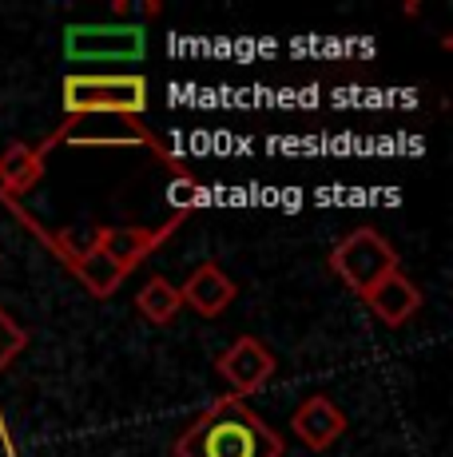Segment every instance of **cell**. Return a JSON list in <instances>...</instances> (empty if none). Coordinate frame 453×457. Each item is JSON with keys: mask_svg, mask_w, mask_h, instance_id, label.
Returning a JSON list of instances; mask_svg holds the SVG:
<instances>
[{"mask_svg": "<svg viewBox=\"0 0 453 457\" xmlns=\"http://www.w3.org/2000/svg\"><path fill=\"white\" fill-rule=\"evenodd\" d=\"M40 179H45V155L32 144H8L0 152V195L4 199L29 195Z\"/></svg>", "mask_w": 453, "mask_h": 457, "instance_id": "cell-12", "label": "cell"}, {"mask_svg": "<svg viewBox=\"0 0 453 457\" xmlns=\"http://www.w3.org/2000/svg\"><path fill=\"white\" fill-rule=\"evenodd\" d=\"M176 457H283V437L243 398H215L176 437Z\"/></svg>", "mask_w": 453, "mask_h": 457, "instance_id": "cell-1", "label": "cell"}, {"mask_svg": "<svg viewBox=\"0 0 453 457\" xmlns=\"http://www.w3.org/2000/svg\"><path fill=\"white\" fill-rule=\"evenodd\" d=\"M330 270L342 278L358 298H366L374 283H382L386 275L398 270V251L390 247V239H382L374 227H358L346 239L334 243L330 251Z\"/></svg>", "mask_w": 453, "mask_h": 457, "instance_id": "cell-5", "label": "cell"}, {"mask_svg": "<svg viewBox=\"0 0 453 457\" xmlns=\"http://www.w3.org/2000/svg\"><path fill=\"white\" fill-rule=\"evenodd\" d=\"M29 346V334H24V327L12 319V314L0 306V370H8V366L21 358V350ZM0 442H4V453L8 457H16L12 453V437H8V429H4V418H0Z\"/></svg>", "mask_w": 453, "mask_h": 457, "instance_id": "cell-14", "label": "cell"}, {"mask_svg": "<svg viewBox=\"0 0 453 457\" xmlns=\"http://www.w3.org/2000/svg\"><path fill=\"white\" fill-rule=\"evenodd\" d=\"M147 52V32L139 24H72L64 32V56L76 64L124 60L132 64Z\"/></svg>", "mask_w": 453, "mask_h": 457, "instance_id": "cell-6", "label": "cell"}, {"mask_svg": "<svg viewBox=\"0 0 453 457\" xmlns=\"http://www.w3.org/2000/svg\"><path fill=\"white\" fill-rule=\"evenodd\" d=\"M239 287L223 275L219 262H199L195 270L187 275V283L179 287V298L187 311H195L199 319H219L226 306L235 303Z\"/></svg>", "mask_w": 453, "mask_h": 457, "instance_id": "cell-10", "label": "cell"}, {"mask_svg": "<svg viewBox=\"0 0 453 457\" xmlns=\"http://www.w3.org/2000/svg\"><path fill=\"white\" fill-rule=\"evenodd\" d=\"M0 204L12 211L16 223H21L24 231H29L32 239H37L40 247H45L52 259H56L60 267H64L68 275H72L76 283H80L92 298H111V295L119 291V283H124L128 275H124V270H119L103 251H95L92 243H88V247H80V243L72 239V231H52V227H45L37 215H32V211H24L21 204H16V199H4V195H0Z\"/></svg>", "mask_w": 453, "mask_h": 457, "instance_id": "cell-2", "label": "cell"}, {"mask_svg": "<svg viewBox=\"0 0 453 457\" xmlns=\"http://www.w3.org/2000/svg\"><path fill=\"white\" fill-rule=\"evenodd\" d=\"M275 366H278L275 350L267 346V342H259L255 334H243V338H235L219 354L215 370H219V378L226 382V394H231V398L247 402L251 394H259L275 378Z\"/></svg>", "mask_w": 453, "mask_h": 457, "instance_id": "cell-7", "label": "cell"}, {"mask_svg": "<svg viewBox=\"0 0 453 457\" xmlns=\"http://www.w3.org/2000/svg\"><path fill=\"white\" fill-rule=\"evenodd\" d=\"M366 306L374 311V319L386 322V327H402L417 314V306H422V291L414 287V278H406L402 270H394V275H386L382 283H374L370 291H366Z\"/></svg>", "mask_w": 453, "mask_h": 457, "instance_id": "cell-11", "label": "cell"}, {"mask_svg": "<svg viewBox=\"0 0 453 457\" xmlns=\"http://www.w3.org/2000/svg\"><path fill=\"white\" fill-rule=\"evenodd\" d=\"M291 426H294V437H299L307 450L322 453L346 434V414L326 398V394H310V398L291 414Z\"/></svg>", "mask_w": 453, "mask_h": 457, "instance_id": "cell-9", "label": "cell"}, {"mask_svg": "<svg viewBox=\"0 0 453 457\" xmlns=\"http://www.w3.org/2000/svg\"><path fill=\"white\" fill-rule=\"evenodd\" d=\"M60 104L68 116H144L152 96L139 72L95 76V72H68L60 84Z\"/></svg>", "mask_w": 453, "mask_h": 457, "instance_id": "cell-4", "label": "cell"}, {"mask_svg": "<svg viewBox=\"0 0 453 457\" xmlns=\"http://www.w3.org/2000/svg\"><path fill=\"white\" fill-rule=\"evenodd\" d=\"M60 144H72V147H147L163 167H171L176 179H195V175L155 139V131L136 116H68L37 152L48 155L52 147H60Z\"/></svg>", "mask_w": 453, "mask_h": 457, "instance_id": "cell-3", "label": "cell"}, {"mask_svg": "<svg viewBox=\"0 0 453 457\" xmlns=\"http://www.w3.org/2000/svg\"><path fill=\"white\" fill-rule=\"evenodd\" d=\"M136 311L144 314V322H152V327H168V322H176V314L183 311L179 287L163 275H152L144 287H139Z\"/></svg>", "mask_w": 453, "mask_h": 457, "instance_id": "cell-13", "label": "cell"}, {"mask_svg": "<svg viewBox=\"0 0 453 457\" xmlns=\"http://www.w3.org/2000/svg\"><path fill=\"white\" fill-rule=\"evenodd\" d=\"M183 219H187V211H176V215L168 219V223L160 227H95L92 231V247L103 251L111 262H116L124 275H132V270L139 267V262L147 259L160 243H168L171 235L183 227Z\"/></svg>", "mask_w": 453, "mask_h": 457, "instance_id": "cell-8", "label": "cell"}]
</instances>
